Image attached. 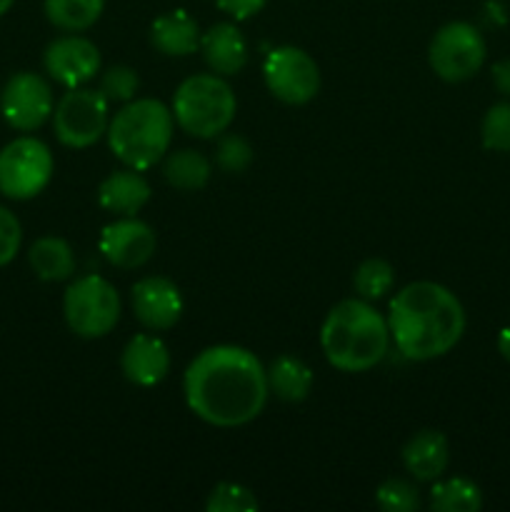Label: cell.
<instances>
[{"label": "cell", "instance_id": "obj_1", "mask_svg": "<svg viewBox=\"0 0 510 512\" xmlns=\"http://www.w3.org/2000/svg\"><path fill=\"white\" fill-rule=\"evenodd\" d=\"M190 413L215 428H240L263 413L268 375L255 353L240 345H213L193 358L183 375Z\"/></svg>", "mask_w": 510, "mask_h": 512}, {"label": "cell", "instance_id": "obj_35", "mask_svg": "<svg viewBox=\"0 0 510 512\" xmlns=\"http://www.w3.org/2000/svg\"><path fill=\"white\" fill-rule=\"evenodd\" d=\"M13 3H15V0H0V18H3V15L8 13L10 8H13Z\"/></svg>", "mask_w": 510, "mask_h": 512}, {"label": "cell", "instance_id": "obj_16", "mask_svg": "<svg viewBox=\"0 0 510 512\" xmlns=\"http://www.w3.org/2000/svg\"><path fill=\"white\" fill-rule=\"evenodd\" d=\"M200 50L210 73L223 78L238 75L248 65V43L235 23H215L205 30L200 35Z\"/></svg>", "mask_w": 510, "mask_h": 512}, {"label": "cell", "instance_id": "obj_23", "mask_svg": "<svg viewBox=\"0 0 510 512\" xmlns=\"http://www.w3.org/2000/svg\"><path fill=\"white\" fill-rule=\"evenodd\" d=\"M45 18L65 33H83L98 23L105 0H45Z\"/></svg>", "mask_w": 510, "mask_h": 512}, {"label": "cell", "instance_id": "obj_25", "mask_svg": "<svg viewBox=\"0 0 510 512\" xmlns=\"http://www.w3.org/2000/svg\"><path fill=\"white\" fill-rule=\"evenodd\" d=\"M355 293L363 300H380L393 290L395 285V270L388 260L383 258H368L358 265L353 275Z\"/></svg>", "mask_w": 510, "mask_h": 512}, {"label": "cell", "instance_id": "obj_22", "mask_svg": "<svg viewBox=\"0 0 510 512\" xmlns=\"http://www.w3.org/2000/svg\"><path fill=\"white\" fill-rule=\"evenodd\" d=\"M163 175L173 188L190 193V190H200L208 185L210 175H213V163L198 150L183 148L165 155Z\"/></svg>", "mask_w": 510, "mask_h": 512}, {"label": "cell", "instance_id": "obj_28", "mask_svg": "<svg viewBox=\"0 0 510 512\" xmlns=\"http://www.w3.org/2000/svg\"><path fill=\"white\" fill-rule=\"evenodd\" d=\"M205 508L210 512H255L260 508L258 498L238 483H218L210 490Z\"/></svg>", "mask_w": 510, "mask_h": 512}, {"label": "cell", "instance_id": "obj_19", "mask_svg": "<svg viewBox=\"0 0 510 512\" xmlns=\"http://www.w3.org/2000/svg\"><path fill=\"white\" fill-rule=\"evenodd\" d=\"M200 28L185 10H170L150 25V45L168 58H185L200 48Z\"/></svg>", "mask_w": 510, "mask_h": 512}, {"label": "cell", "instance_id": "obj_32", "mask_svg": "<svg viewBox=\"0 0 510 512\" xmlns=\"http://www.w3.org/2000/svg\"><path fill=\"white\" fill-rule=\"evenodd\" d=\"M220 13L228 15L230 20L240 23V20H248L253 15H258L265 8V0H215Z\"/></svg>", "mask_w": 510, "mask_h": 512}, {"label": "cell", "instance_id": "obj_15", "mask_svg": "<svg viewBox=\"0 0 510 512\" xmlns=\"http://www.w3.org/2000/svg\"><path fill=\"white\" fill-rule=\"evenodd\" d=\"M120 370L125 380L140 388L163 383L170 373V350L158 335L140 333L125 343L120 353Z\"/></svg>", "mask_w": 510, "mask_h": 512}, {"label": "cell", "instance_id": "obj_24", "mask_svg": "<svg viewBox=\"0 0 510 512\" xmlns=\"http://www.w3.org/2000/svg\"><path fill=\"white\" fill-rule=\"evenodd\" d=\"M483 508V493L468 478L440 480L430 490V510L435 512H478Z\"/></svg>", "mask_w": 510, "mask_h": 512}, {"label": "cell", "instance_id": "obj_7", "mask_svg": "<svg viewBox=\"0 0 510 512\" xmlns=\"http://www.w3.org/2000/svg\"><path fill=\"white\" fill-rule=\"evenodd\" d=\"M110 125V103L100 90L68 88L53 110L55 138L65 148H90L98 143Z\"/></svg>", "mask_w": 510, "mask_h": 512}, {"label": "cell", "instance_id": "obj_17", "mask_svg": "<svg viewBox=\"0 0 510 512\" xmlns=\"http://www.w3.org/2000/svg\"><path fill=\"white\" fill-rule=\"evenodd\" d=\"M150 200V183L140 175V170L123 168L110 173L98 188L100 208L118 218L138 215Z\"/></svg>", "mask_w": 510, "mask_h": 512}, {"label": "cell", "instance_id": "obj_5", "mask_svg": "<svg viewBox=\"0 0 510 512\" xmlns=\"http://www.w3.org/2000/svg\"><path fill=\"white\" fill-rule=\"evenodd\" d=\"M173 118L190 138L210 140L223 135L235 120L238 100L223 75L198 73L185 78L173 95Z\"/></svg>", "mask_w": 510, "mask_h": 512}, {"label": "cell", "instance_id": "obj_30", "mask_svg": "<svg viewBox=\"0 0 510 512\" xmlns=\"http://www.w3.org/2000/svg\"><path fill=\"white\" fill-rule=\"evenodd\" d=\"M140 88V78L130 65H113L100 75L98 90L108 103H130Z\"/></svg>", "mask_w": 510, "mask_h": 512}, {"label": "cell", "instance_id": "obj_2", "mask_svg": "<svg viewBox=\"0 0 510 512\" xmlns=\"http://www.w3.org/2000/svg\"><path fill=\"white\" fill-rule=\"evenodd\" d=\"M390 340L403 358L425 363L443 358L465 333L463 303L445 285L418 280L390 300Z\"/></svg>", "mask_w": 510, "mask_h": 512}, {"label": "cell", "instance_id": "obj_11", "mask_svg": "<svg viewBox=\"0 0 510 512\" xmlns=\"http://www.w3.org/2000/svg\"><path fill=\"white\" fill-rule=\"evenodd\" d=\"M53 90L38 73H15L0 90V113L5 123L20 133H33L53 115Z\"/></svg>", "mask_w": 510, "mask_h": 512}, {"label": "cell", "instance_id": "obj_8", "mask_svg": "<svg viewBox=\"0 0 510 512\" xmlns=\"http://www.w3.org/2000/svg\"><path fill=\"white\" fill-rule=\"evenodd\" d=\"M53 178V153L38 138H15L0 150V193L10 200H30Z\"/></svg>", "mask_w": 510, "mask_h": 512}, {"label": "cell", "instance_id": "obj_14", "mask_svg": "<svg viewBox=\"0 0 510 512\" xmlns=\"http://www.w3.org/2000/svg\"><path fill=\"white\" fill-rule=\"evenodd\" d=\"M130 303L133 313L143 328L153 330H170L183 315V295L180 288L170 278L163 275H148L138 280L130 290Z\"/></svg>", "mask_w": 510, "mask_h": 512}, {"label": "cell", "instance_id": "obj_3", "mask_svg": "<svg viewBox=\"0 0 510 512\" xmlns=\"http://www.w3.org/2000/svg\"><path fill=\"white\" fill-rule=\"evenodd\" d=\"M320 348L325 360L340 373H365L383 363L390 350L388 318L370 300H340L325 315L320 328Z\"/></svg>", "mask_w": 510, "mask_h": 512}, {"label": "cell", "instance_id": "obj_26", "mask_svg": "<svg viewBox=\"0 0 510 512\" xmlns=\"http://www.w3.org/2000/svg\"><path fill=\"white\" fill-rule=\"evenodd\" d=\"M483 148L493 153H510V100L495 103L480 123Z\"/></svg>", "mask_w": 510, "mask_h": 512}, {"label": "cell", "instance_id": "obj_29", "mask_svg": "<svg viewBox=\"0 0 510 512\" xmlns=\"http://www.w3.org/2000/svg\"><path fill=\"white\" fill-rule=\"evenodd\" d=\"M375 503L385 512H413L420 508V495L413 483L403 478H390L375 490Z\"/></svg>", "mask_w": 510, "mask_h": 512}, {"label": "cell", "instance_id": "obj_21", "mask_svg": "<svg viewBox=\"0 0 510 512\" xmlns=\"http://www.w3.org/2000/svg\"><path fill=\"white\" fill-rule=\"evenodd\" d=\"M265 375H268L270 393H275V398L285 403H300L313 390V370L295 355H278L265 368Z\"/></svg>", "mask_w": 510, "mask_h": 512}, {"label": "cell", "instance_id": "obj_33", "mask_svg": "<svg viewBox=\"0 0 510 512\" xmlns=\"http://www.w3.org/2000/svg\"><path fill=\"white\" fill-rule=\"evenodd\" d=\"M490 75H493V85L498 88V93L510 98V58L498 60V63L490 68Z\"/></svg>", "mask_w": 510, "mask_h": 512}, {"label": "cell", "instance_id": "obj_10", "mask_svg": "<svg viewBox=\"0 0 510 512\" xmlns=\"http://www.w3.org/2000/svg\"><path fill=\"white\" fill-rule=\"evenodd\" d=\"M263 78L270 93L285 105L310 103L320 90L318 63L295 45L270 50L263 65Z\"/></svg>", "mask_w": 510, "mask_h": 512}, {"label": "cell", "instance_id": "obj_20", "mask_svg": "<svg viewBox=\"0 0 510 512\" xmlns=\"http://www.w3.org/2000/svg\"><path fill=\"white\" fill-rule=\"evenodd\" d=\"M28 263L33 273L45 283H63L75 273V253L68 240L58 235L38 238L28 250Z\"/></svg>", "mask_w": 510, "mask_h": 512}, {"label": "cell", "instance_id": "obj_31", "mask_svg": "<svg viewBox=\"0 0 510 512\" xmlns=\"http://www.w3.org/2000/svg\"><path fill=\"white\" fill-rule=\"evenodd\" d=\"M20 243H23L20 220L8 208L0 205V268L13 263L15 255L20 253Z\"/></svg>", "mask_w": 510, "mask_h": 512}, {"label": "cell", "instance_id": "obj_34", "mask_svg": "<svg viewBox=\"0 0 510 512\" xmlns=\"http://www.w3.org/2000/svg\"><path fill=\"white\" fill-rule=\"evenodd\" d=\"M498 350L505 360L510 363V328H503L498 335Z\"/></svg>", "mask_w": 510, "mask_h": 512}, {"label": "cell", "instance_id": "obj_6", "mask_svg": "<svg viewBox=\"0 0 510 512\" xmlns=\"http://www.w3.org/2000/svg\"><path fill=\"white\" fill-rule=\"evenodd\" d=\"M63 315L78 338H105L120 320L118 290L103 275H83L65 290Z\"/></svg>", "mask_w": 510, "mask_h": 512}, {"label": "cell", "instance_id": "obj_4", "mask_svg": "<svg viewBox=\"0 0 510 512\" xmlns=\"http://www.w3.org/2000/svg\"><path fill=\"white\" fill-rule=\"evenodd\" d=\"M173 130L175 118L168 105L155 98H133L110 118L105 138L125 168L143 173L168 155Z\"/></svg>", "mask_w": 510, "mask_h": 512}, {"label": "cell", "instance_id": "obj_13", "mask_svg": "<svg viewBox=\"0 0 510 512\" xmlns=\"http://www.w3.org/2000/svg\"><path fill=\"white\" fill-rule=\"evenodd\" d=\"M45 73L63 88H80L100 73V50L83 35L55 38L43 53Z\"/></svg>", "mask_w": 510, "mask_h": 512}, {"label": "cell", "instance_id": "obj_9", "mask_svg": "<svg viewBox=\"0 0 510 512\" xmlns=\"http://www.w3.org/2000/svg\"><path fill=\"white\" fill-rule=\"evenodd\" d=\"M485 53L483 33L465 20H453L430 40L428 63L445 83H463L483 68Z\"/></svg>", "mask_w": 510, "mask_h": 512}, {"label": "cell", "instance_id": "obj_12", "mask_svg": "<svg viewBox=\"0 0 510 512\" xmlns=\"http://www.w3.org/2000/svg\"><path fill=\"white\" fill-rule=\"evenodd\" d=\"M155 248H158L155 230L148 223L135 218V215L113 220V223H108L100 230L98 250L113 268H143L153 258Z\"/></svg>", "mask_w": 510, "mask_h": 512}, {"label": "cell", "instance_id": "obj_27", "mask_svg": "<svg viewBox=\"0 0 510 512\" xmlns=\"http://www.w3.org/2000/svg\"><path fill=\"white\" fill-rule=\"evenodd\" d=\"M253 145L243 138V135L228 133L218 140L215 148V165L228 175H240L253 165Z\"/></svg>", "mask_w": 510, "mask_h": 512}, {"label": "cell", "instance_id": "obj_18", "mask_svg": "<svg viewBox=\"0 0 510 512\" xmlns=\"http://www.w3.org/2000/svg\"><path fill=\"white\" fill-rule=\"evenodd\" d=\"M450 463V445L438 430H420L405 443L403 465L415 480H438Z\"/></svg>", "mask_w": 510, "mask_h": 512}]
</instances>
